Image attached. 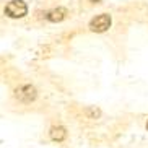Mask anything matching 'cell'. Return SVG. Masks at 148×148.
<instances>
[{"label":"cell","instance_id":"8992f818","mask_svg":"<svg viewBox=\"0 0 148 148\" xmlns=\"http://www.w3.org/2000/svg\"><path fill=\"white\" fill-rule=\"evenodd\" d=\"M90 2H101V0H90Z\"/></svg>","mask_w":148,"mask_h":148},{"label":"cell","instance_id":"6da1fadb","mask_svg":"<svg viewBox=\"0 0 148 148\" xmlns=\"http://www.w3.org/2000/svg\"><path fill=\"white\" fill-rule=\"evenodd\" d=\"M5 13L10 18H23L28 13V7L23 0H12L7 7H5Z\"/></svg>","mask_w":148,"mask_h":148},{"label":"cell","instance_id":"7a4b0ae2","mask_svg":"<svg viewBox=\"0 0 148 148\" xmlns=\"http://www.w3.org/2000/svg\"><path fill=\"white\" fill-rule=\"evenodd\" d=\"M109 28H111V16L106 15V13L98 15V16H95L91 21H90V29L96 31V33H104Z\"/></svg>","mask_w":148,"mask_h":148},{"label":"cell","instance_id":"3957f363","mask_svg":"<svg viewBox=\"0 0 148 148\" xmlns=\"http://www.w3.org/2000/svg\"><path fill=\"white\" fill-rule=\"evenodd\" d=\"M15 96H16V99H20L21 103H31V101L36 99V88L31 86V85H23V86L16 88V91H15Z\"/></svg>","mask_w":148,"mask_h":148},{"label":"cell","instance_id":"52a82bcc","mask_svg":"<svg viewBox=\"0 0 148 148\" xmlns=\"http://www.w3.org/2000/svg\"><path fill=\"white\" fill-rule=\"evenodd\" d=\"M147 129H148V122H147Z\"/></svg>","mask_w":148,"mask_h":148},{"label":"cell","instance_id":"5b68a950","mask_svg":"<svg viewBox=\"0 0 148 148\" xmlns=\"http://www.w3.org/2000/svg\"><path fill=\"white\" fill-rule=\"evenodd\" d=\"M67 137V130L65 127L62 125H56L51 129V138L54 140V142H62V140H65Z\"/></svg>","mask_w":148,"mask_h":148},{"label":"cell","instance_id":"277c9868","mask_svg":"<svg viewBox=\"0 0 148 148\" xmlns=\"http://www.w3.org/2000/svg\"><path fill=\"white\" fill-rule=\"evenodd\" d=\"M65 16H67V10H65V8H62V7L51 10V12H49V13L46 15V18H47L49 21H52V23L62 21V20H64Z\"/></svg>","mask_w":148,"mask_h":148}]
</instances>
